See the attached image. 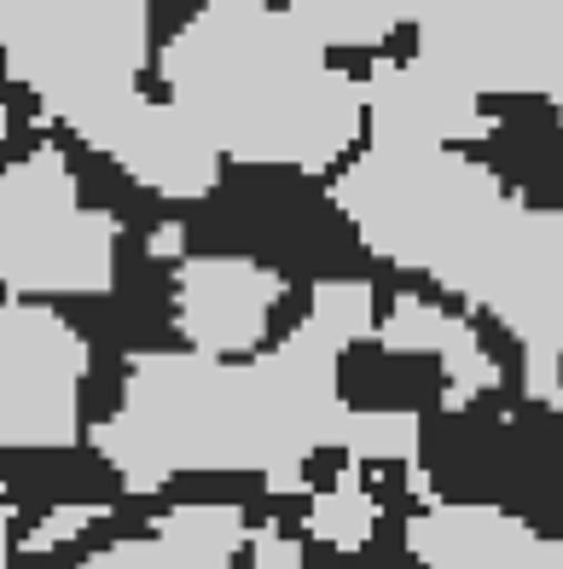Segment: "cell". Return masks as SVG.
Listing matches in <instances>:
<instances>
[{
  "instance_id": "8992f818",
  "label": "cell",
  "mask_w": 563,
  "mask_h": 569,
  "mask_svg": "<svg viewBox=\"0 0 563 569\" xmlns=\"http://www.w3.org/2000/svg\"><path fill=\"white\" fill-rule=\"evenodd\" d=\"M250 540L233 506H169L145 535L111 540L82 558V569H227Z\"/></svg>"
},
{
  "instance_id": "4fadbf2b",
  "label": "cell",
  "mask_w": 563,
  "mask_h": 569,
  "mask_svg": "<svg viewBox=\"0 0 563 569\" xmlns=\"http://www.w3.org/2000/svg\"><path fill=\"white\" fill-rule=\"evenodd\" d=\"M255 7H262V12H279V18H291L296 0H255Z\"/></svg>"
},
{
  "instance_id": "3957f363",
  "label": "cell",
  "mask_w": 563,
  "mask_h": 569,
  "mask_svg": "<svg viewBox=\"0 0 563 569\" xmlns=\"http://www.w3.org/2000/svg\"><path fill=\"white\" fill-rule=\"evenodd\" d=\"M88 372V343L53 302H0V448H64L82 442L76 390Z\"/></svg>"
},
{
  "instance_id": "8fae6325",
  "label": "cell",
  "mask_w": 563,
  "mask_h": 569,
  "mask_svg": "<svg viewBox=\"0 0 563 569\" xmlns=\"http://www.w3.org/2000/svg\"><path fill=\"white\" fill-rule=\"evenodd\" d=\"M82 540H59V547H12L7 569H82Z\"/></svg>"
},
{
  "instance_id": "ba28073f",
  "label": "cell",
  "mask_w": 563,
  "mask_h": 569,
  "mask_svg": "<svg viewBox=\"0 0 563 569\" xmlns=\"http://www.w3.org/2000/svg\"><path fill=\"white\" fill-rule=\"evenodd\" d=\"M378 506L372 495L361 488V477H343L338 488H325V495H309V535L302 540H325V547H338V552H361L372 529H378Z\"/></svg>"
},
{
  "instance_id": "7c38bea8",
  "label": "cell",
  "mask_w": 563,
  "mask_h": 569,
  "mask_svg": "<svg viewBox=\"0 0 563 569\" xmlns=\"http://www.w3.org/2000/svg\"><path fill=\"white\" fill-rule=\"evenodd\" d=\"M250 558H255V569H302V540L262 529V535H250Z\"/></svg>"
},
{
  "instance_id": "277c9868",
  "label": "cell",
  "mask_w": 563,
  "mask_h": 569,
  "mask_svg": "<svg viewBox=\"0 0 563 569\" xmlns=\"http://www.w3.org/2000/svg\"><path fill=\"white\" fill-rule=\"evenodd\" d=\"M406 558L419 569H563V540L494 500H413Z\"/></svg>"
},
{
  "instance_id": "52a82bcc",
  "label": "cell",
  "mask_w": 563,
  "mask_h": 569,
  "mask_svg": "<svg viewBox=\"0 0 563 569\" xmlns=\"http://www.w3.org/2000/svg\"><path fill=\"white\" fill-rule=\"evenodd\" d=\"M424 436V412H395V407H354L343 412L338 442L354 453V465H413Z\"/></svg>"
},
{
  "instance_id": "30bf717a",
  "label": "cell",
  "mask_w": 563,
  "mask_h": 569,
  "mask_svg": "<svg viewBox=\"0 0 563 569\" xmlns=\"http://www.w3.org/2000/svg\"><path fill=\"white\" fill-rule=\"evenodd\" d=\"M203 12H210V0H140V18H145V64H163V53L192 30Z\"/></svg>"
},
{
  "instance_id": "7a4b0ae2",
  "label": "cell",
  "mask_w": 563,
  "mask_h": 569,
  "mask_svg": "<svg viewBox=\"0 0 563 569\" xmlns=\"http://www.w3.org/2000/svg\"><path fill=\"white\" fill-rule=\"evenodd\" d=\"M111 250L117 221L76 198L53 146L0 174V284L12 297L59 302L105 291Z\"/></svg>"
},
{
  "instance_id": "5b68a950",
  "label": "cell",
  "mask_w": 563,
  "mask_h": 569,
  "mask_svg": "<svg viewBox=\"0 0 563 569\" xmlns=\"http://www.w3.org/2000/svg\"><path fill=\"white\" fill-rule=\"evenodd\" d=\"M273 268L250 256H181L174 262V326L192 355L244 360L268 338V308L279 297Z\"/></svg>"
},
{
  "instance_id": "9c48e42d",
  "label": "cell",
  "mask_w": 563,
  "mask_h": 569,
  "mask_svg": "<svg viewBox=\"0 0 563 569\" xmlns=\"http://www.w3.org/2000/svg\"><path fill=\"white\" fill-rule=\"evenodd\" d=\"M309 326H320L338 349L354 343V338H372V326H378V291H372V279H325V284H314Z\"/></svg>"
},
{
  "instance_id": "6da1fadb",
  "label": "cell",
  "mask_w": 563,
  "mask_h": 569,
  "mask_svg": "<svg viewBox=\"0 0 563 569\" xmlns=\"http://www.w3.org/2000/svg\"><path fill=\"white\" fill-rule=\"evenodd\" d=\"M343 412L338 343L302 326L244 360L134 355L122 412L93 442L128 488H163L174 471H262L268 488H296V459L338 442Z\"/></svg>"
}]
</instances>
